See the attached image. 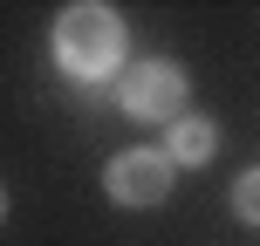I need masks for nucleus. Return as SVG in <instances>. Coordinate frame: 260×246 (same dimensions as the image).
<instances>
[{"label":"nucleus","instance_id":"f257e3e1","mask_svg":"<svg viewBox=\"0 0 260 246\" xmlns=\"http://www.w3.org/2000/svg\"><path fill=\"white\" fill-rule=\"evenodd\" d=\"M123 48H130V27H123L117 7H96V0L62 7V21H55V62H62V76L103 82V76L123 68Z\"/></svg>","mask_w":260,"mask_h":246},{"label":"nucleus","instance_id":"f03ea898","mask_svg":"<svg viewBox=\"0 0 260 246\" xmlns=\"http://www.w3.org/2000/svg\"><path fill=\"white\" fill-rule=\"evenodd\" d=\"M117 103L137 123H178L185 117V68L178 62H130L117 82Z\"/></svg>","mask_w":260,"mask_h":246},{"label":"nucleus","instance_id":"7ed1b4c3","mask_svg":"<svg viewBox=\"0 0 260 246\" xmlns=\"http://www.w3.org/2000/svg\"><path fill=\"white\" fill-rule=\"evenodd\" d=\"M171 157L165 151H151V144H137V151H117L103 164V185H110V198L117 205H165L171 198Z\"/></svg>","mask_w":260,"mask_h":246},{"label":"nucleus","instance_id":"20e7f679","mask_svg":"<svg viewBox=\"0 0 260 246\" xmlns=\"http://www.w3.org/2000/svg\"><path fill=\"white\" fill-rule=\"evenodd\" d=\"M212 151H219V130H212V117L185 110V117L171 123V144H165V157H171V164H206Z\"/></svg>","mask_w":260,"mask_h":246},{"label":"nucleus","instance_id":"39448f33","mask_svg":"<svg viewBox=\"0 0 260 246\" xmlns=\"http://www.w3.org/2000/svg\"><path fill=\"white\" fill-rule=\"evenodd\" d=\"M233 212H240L247 226H260V164L240 171V185H233Z\"/></svg>","mask_w":260,"mask_h":246},{"label":"nucleus","instance_id":"423d86ee","mask_svg":"<svg viewBox=\"0 0 260 246\" xmlns=\"http://www.w3.org/2000/svg\"><path fill=\"white\" fill-rule=\"evenodd\" d=\"M0 212H7V192H0Z\"/></svg>","mask_w":260,"mask_h":246}]
</instances>
